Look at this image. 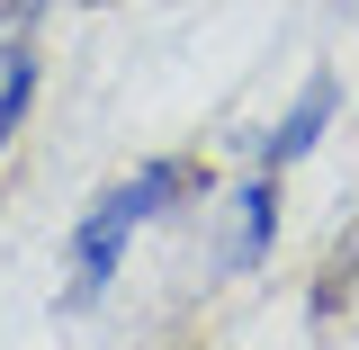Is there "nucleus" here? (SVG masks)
<instances>
[{
  "instance_id": "nucleus-1",
  "label": "nucleus",
  "mask_w": 359,
  "mask_h": 350,
  "mask_svg": "<svg viewBox=\"0 0 359 350\" xmlns=\"http://www.w3.org/2000/svg\"><path fill=\"white\" fill-rule=\"evenodd\" d=\"M198 189V162H144L135 180H117V189H99L81 207V224H72V278H63V306L81 314V306H99L108 288H117V269H126V252H135V234L153 216H171L180 198Z\"/></svg>"
},
{
  "instance_id": "nucleus-2",
  "label": "nucleus",
  "mask_w": 359,
  "mask_h": 350,
  "mask_svg": "<svg viewBox=\"0 0 359 350\" xmlns=\"http://www.w3.org/2000/svg\"><path fill=\"white\" fill-rule=\"evenodd\" d=\"M332 108H341V81H332V72H314L306 90H297V99H287V117H278V126L261 135V171H297V162H306L314 144H323V126H332Z\"/></svg>"
},
{
  "instance_id": "nucleus-3",
  "label": "nucleus",
  "mask_w": 359,
  "mask_h": 350,
  "mask_svg": "<svg viewBox=\"0 0 359 350\" xmlns=\"http://www.w3.org/2000/svg\"><path fill=\"white\" fill-rule=\"evenodd\" d=\"M278 243V171H252L233 189V224H224V261L216 269H261Z\"/></svg>"
},
{
  "instance_id": "nucleus-4",
  "label": "nucleus",
  "mask_w": 359,
  "mask_h": 350,
  "mask_svg": "<svg viewBox=\"0 0 359 350\" xmlns=\"http://www.w3.org/2000/svg\"><path fill=\"white\" fill-rule=\"evenodd\" d=\"M36 81H45V63L18 45V54L0 63V153L18 144V126H27V108H36Z\"/></svg>"
}]
</instances>
